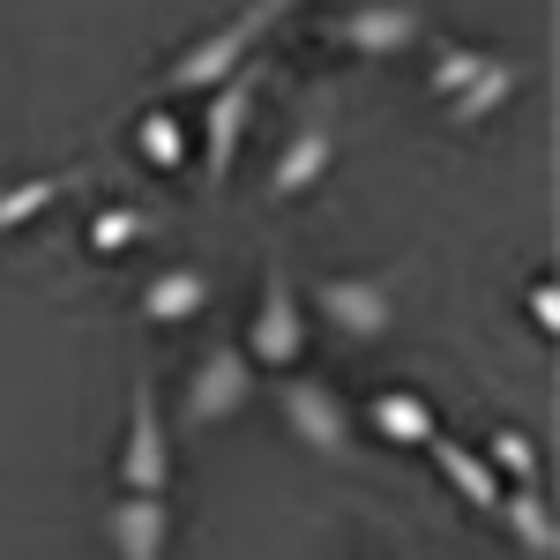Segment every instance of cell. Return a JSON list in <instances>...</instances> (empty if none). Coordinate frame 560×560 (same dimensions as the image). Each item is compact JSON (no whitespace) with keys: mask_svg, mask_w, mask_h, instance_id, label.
I'll list each match as a JSON object with an SVG mask.
<instances>
[{"mask_svg":"<svg viewBox=\"0 0 560 560\" xmlns=\"http://www.w3.org/2000/svg\"><path fill=\"white\" fill-rule=\"evenodd\" d=\"M300 0H247L232 23H217V31H202V38L187 45V52H173L165 60V75H158V97H202V90H217L232 68H247L261 45H269V31L292 15Z\"/></svg>","mask_w":560,"mask_h":560,"instance_id":"obj_1","label":"cell"},{"mask_svg":"<svg viewBox=\"0 0 560 560\" xmlns=\"http://www.w3.org/2000/svg\"><path fill=\"white\" fill-rule=\"evenodd\" d=\"M269 404H277L284 433L300 441L314 464H337V471H359V464H366L359 427H351V404H345L329 382H314V374H300V366H292V374H277Z\"/></svg>","mask_w":560,"mask_h":560,"instance_id":"obj_2","label":"cell"},{"mask_svg":"<svg viewBox=\"0 0 560 560\" xmlns=\"http://www.w3.org/2000/svg\"><path fill=\"white\" fill-rule=\"evenodd\" d=\"M261 83H269V68H261V52L247 68H232L217 90H202V120H195V158H202V173H210V195L232 179L240 165V150H247V128H255L261 113Z\"/></svg>","mask_w":560,"mask_h":560,"instance_id":"obj_3","label":"cell"},{"mask_svg":"<svg viewBox=\"0 0 560 560\" xmlns=\"http://www.w3.org/2000/svg\"><path fill=\"white\" fill-rule=\"evenodd\" d=\"M255 396H261V366L247 359L240 337H217V345L187 366V388H179V427L210 433V427H224V419H240Z\"/></svg>","mask_w":560,"mask_h":560,"instance_id":"obj_4","label":"cell"},{"mask_svg":"<svg viewBox=\"0 0 560 560\" xmlns=\"http://www.w3.org/2000/svg\"><path fill=\"white\" fill-rule=\"evenodd\" d=\"M240 345H247V359H255L261 374H292L306 359V300H300V284H292V269H284V255L261 261L255 322L240 329Z\"/></svg>","mask_w":560,"mask_h":560,"instance_id":"obj_5","label":"cell"},{"mask_svg":"<svg viewBox=\"0 0 560 560\" xmlns=\"http://www.w3.org/2000/svg\"><path fill=\"white\" fill-rule=\"evenodd\" d=\"M329 165H337V113L306 105L300 120H292V135L277 142L269 173H261V202H269V210H292V202H306V195L329 179Z\"/></svg>","mask_w":560,"mask_h":560,"instance_id":"obj_6","label":"cell"},{"mask_svg":"<svg viewBox=\"0 0 560 560\" xmlns=\"http://www.w3.org/2000/svg\"><path fill=\"white\" fill-rule=\"evenodd\" d=\"M419 38H427V15L411 0H351V8L314 23V45H337V52H359V60H396Z\"/></svg>","mask_w":560,"mask_h":560,"instance_id":"obj_7","label":"cell"},{"mask_svg":"<svg viewBox=\"0 0 560 560\" xmlns=\"http://www.w3.org/2000/svg\"><path fill=\"white\" fill-rule=\"evenodd\" d=\"M120 493H165L173 486V427H165V404L150 374L128 382V433H120V456H113Z\"/></svg>","mask_w":560,"mask_h":560,"instance_id":"obj_8","label":"cell"},{"mask_svg":"<svg viewBox=\"0 0 560 560\" xmlns=\"http://www.w3.org/2000/svg\"><path fill=\"white\" fill-rule=\"evenodd\" d=\"M314 314L345 337V345H382L388 322H396V292H388L382 269H329L314 284Z\"/></svg>","mask_w":560,"mask_h":560,"instance_id":"obj_9","label":"cell"},{"mask_svg":"<svg viewBox=\"0 0 560 560\" xmlns=\"http://www.w3.org/2000/svg\"><path fill=\"white\" fill-rule=\"evenodd\" d=\"M97 538L113 560H165L173 553V509L165 493H113L97 509Z\"/></svg>","mask_w":560,"mask_h":560,"instance_id":"obj_10","label":"cell"},{"mask_svg":"<svg viewBox=\"0 0 560 560\" xmlns=\"http://www.w3.org/2000/svg\"><path fill=\"white\" fill-rule=\"evenodd\" d=\"M217 300V277L210 269H195V261H173V269H158L142 292H135V314L150 322V329H187V322H202Z\"/></svg>","mask_w":560,"mask_h":560,"instance_id":"obj_11","label":"cell"},{"mask_svg":"<svg viewBox=\"0 0 560 560\" xmlns=\"http://www.w3.org/2000/svg\"><path fill=\"white\" fill-rule=\"evenodd\" d=\"M523 75H530L523 60H509V52H493V60H486V68H478L471 83L456 90V97H441L448 128H486V120H493V113H501V105H509V97L523 90Z\"/></svg>","mask_w":560,"mask_h":560,"instance_id":"obj_12","label":"cell"},{"mask_svg":"<svg viewBox=\"0 0 560 560\" xmlns=\"http://www.w3.org/2000/svg\"><path fill=\"white\" fill-rule=\"evenodd\" d=\"M419 456H433V471L448 478V486H456V493L471 501L478 516H493V509H501V493H509V486H501V478H493V464H486L478 448H464L456 433H433Z\"/></svg>","mask_w":560,"mask_h":560,"instance_id":"obj_13","label":"cell"},{"mask_svg":"<svg viewBox=\"0 0 560 560\" xmlns=\"http://www.w3.org/2000/svg\"><path fill=\"white\" fill-rule=\"evenodd\" d=\"M493 523H501L530 560H560V523H553L546 486H509V493H501V509H493Z\"/></svg>","mask_w":560,"mask_h":560,"instance_id":"obj_14","label":"cell"},{"mask_svg":"<svg viewBox=\"0 0 560 560\" xmlns=\"http://www.w3.org/2000/svg\"><path fill=\"white\" fill-rule=\"evenodd\" d=\"M366 427L382 433L388 448H427L433 433H441V419H433V404L419 388H374L366 396Z\"/></svg>","mask_w":560,"mask_h":560,"instance_id":"obj_15","label":"cell"},{"mask_svg":"<svg viewBox=\"0 0 560 560\" xmlns=\"http://www.w3.org/2000/svg\"><path fill=\"white\" fill-rule=\"evenodd\" d=\"M135 150H142V165H158V173H187V165H195V128L179 120L173 105H142Z\"/></svg>","mask_w":560,"mask_h":560,"instance_id":"obj_16","label":"cell"},{"mask_svg":"<svg viewBox=\"0 0 560 560\" xmlns=\"http://www.w3.org/2000/svg\"><path fill=\"white\" fill-rule=\"evenodd\" d=\"M75 179L83 173H38V179H8L0 187V232H23V224H38L52 202H68L75 195Z\"/></svg>","mask_w":560,"mask_h":560,"instance_id":"obj_17","label":"cell"},{"mask_svg":"<svg viewBox=\"0 0 560 560\" xmlns=\"http://www.w3.org/2000/svg\"><path fill=\"white\" fill-rule=\"evenodd\" d=\"M478 456L493 464V478H501V486H538V441H530L523 427H493Z\"/></svg>","mask_w":560,"mask_h":560,"instance_id":"obj_18","label":"cell"},{"mask_svg":"<svg viewBox=\"0 0 560 560\" xmlns=\"http://www.w3.org/2000/svg\"><path fill=\"white\" fill-rule=\"evenodd\" d=\"M135 240H150V217L135 210V202H105V210H90V255H97V261L128 255Z\"/></svg>","mask_w":560,"mask_h":560,"instance_id":"obj_19","label":"cell"},{"mask_svg":"<svg viewBox=\"0 0 560 560\" xmlns=\"http://www.w3.org/2000/svg\"><path fill=\"white\" fill-rule=\"evenodd\" d=\"M486 60H493V45H441V52H433V68H427V90H433V97H456Z\"/></svg>","mask_w":560,"mask_h":560,"instance_id":"obj_20","label":"cell"},{"mask_svg":"<svg viewBox=\"0 0 560 560\" xmlns=\"http://www.w3.org/2000/svg\"><path fill=\"white\" fill-rule=\"evenodd\" d=\"M530 322H538V337H546V345H553L560 337V292H553V277H538V284H530Z\"/></svg>","mask_w":560,"mask_h":560,"instance_id":"obj_21","label":"cell"}]
</instances>
